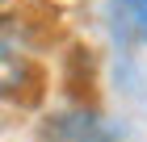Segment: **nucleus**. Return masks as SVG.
Returning a JSON list of instances; mask_svg holds the SVG:
<instances>
[{
	"mask_svg": "<svg viewBox=\"0 0 147 142\" xmlns=\"http://www.w3.org/2000/svg\"><path fill=\"white\" fill-rule=\"evenodd\" d=\"M46 142H113V134L105 130L97 117H84V113H71V117H55L42 125Z\"/></svg>",
	"mask_w": 147,
	"mask_h": 142,
	"instance_id": "1",
	"label": "nucleus"
},
{
	"mask_svg": "<svg viewBox=\"0 0 147 142\" xmlns=\"http://www.w3.org/2000/svg\"><path fill=\"white\" fill-rule=\"evenodd\" d=\"M25 79H30L25 59L17 55V50H9V46H0V92H17Z\"/></svg>",
	"mask_w": 147,
	"mask_h": 142,
	"instance_id": "2",
	"label": "nucleus"
},
{
	"mask_svg": "<svg viewBox=\"0 0 147 142\" xmlns=\"http://www.w3.org/2000/svg\"><path fill=\"white\" fill-rule=\"evenodd\" d=\"M4 4H9V0H0V9H4Z\"/></svg>",
	"mask_w": 147,
	"mask_h": 142,
	"instance_id": "4",
	"label": "nucleus"
},
{
	"mask_svg": "<svg viewBox=\"0 0 147 142\" xmlns=\"http://www.w3.org/2000/svg\"><path fill=\"white\" fill-rule=\"evenodd\" d=\"M126 4H130V9H135L139 17H143V21H147V0H126Z\"/></svg>",
	"mask_w": 147,
	"mask_h": 142,
	"instance_id": "3",
	"label": "nucleus"
}]
</instances>
